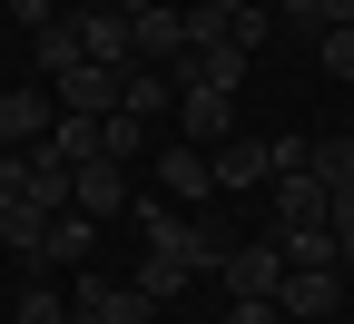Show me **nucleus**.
I'll return each instance as SVG.
<instances>
[{
    "instance_id": "nucleus-1",
    "label": "nucleus",
    "mask_w": 354,
    "mask_h": 324,
    "mask_svg": "<svg viewBox=\"0 0 354 324\" xmlns=\"http://www.w3.org/2000/svg\"><path fill=\"white\" fill-rule=\"evenodd\" d=\"M50 128H59V88H0V148L10 158H30Z\"/></svg>"
},
{
    "instance_id": "nucleus-2",
    "label": "nucleus",
    "mask_w": 354,
    "mask_h": 324,
    "mask_svg": "<svg viewBox=\"0 0 354 324\" xmlns=\"http://www.w3.org/2000/svg\"><path fill=\"white\" fill-rule=\"evenodd\" d=\"M128 39H138V69H177L187 59V10H177V0H148L138 20H128Z\"/></svg>"
},
{
    "instance_id": "nucleus-3",
    "label": "nucleus",
    "mask_w": 354,
    "mask_h": 324,
    "mask_svg": "<svg viewBox=\"0 0 354 324\" xmlns=\"http://www.w3.org/2000/svg\"><path fill=\"white\" fill-rule=\"evenodd\" d=\"M276 187V236H295V226H325V207H335V187L315 167H286V177H266Z\"/></svg>"
},
{
    "instance_id": "nucleus-4",
    "label": "nucleus",
    "mask_w": 354,
    "mask_h": 324,
    "mask_svg": "<svg viewBox=\"0 0 354 324\" xmlns=\"http://www.w3.org/2000/svg\"><path fill=\"white\" fill-rule=\"evenodd\" d=\"M128 207V167H109V158H88V167H69V216H88V226H109Z\"/></svg>"
},
{
    "instance_id": "nucleus-5",
    "label": "nucleus",
    "mask_w": 354,
    "mask_h": 324,
    "mask_svg": "<svg viewBox=\"0 0 354 324\" xmlns=\"http://www.w3.org/2000/svg\"><path fill=\"white\" fill-rule=\"evenodd\" d=\"M30 59H39V79H50V88H59L69 69H88V10H59L50 30L30 39Z\"/></svg>"
},
{
    "instance_id": "nucleus-6",
    "label": "nucleus",
    "mask_w": 354,
    "mask_h": 324,
    "mask_svg": "<svg viewBox=\"0 0 354 324\" xmlns=\"http://www.w3.org/2000/svg\"><path fill=\"white\" fill-rule=\"evenodd\" d=\"M177 137H187V148L236 137V99H227V88H177Z\"/></svg>"
},
{
    "instance_id": "nucleus-7",
    "label": "nucleus",
    "mask_w": 354,
    "mask_h": 324,
    "mask_svg": "<svg viewBox=\"0 0 354 324\" xmlns=\"http://www.w3.org/2000/svg\"><path fill=\"white\" fill-rule=\"evenodd\" d=\"M216 275H227V295H266V305H276V285H286V256H276V246H246V236H236Z\"/></svg>"
},
{
    "instance_id": "nucleus-8",
    "label": "nucleus",
    "mask_w": 354,
    "mask_h": 324,
    "mask_svg": "<svg viewBox=\"0 0 354 324\" xmlns=\"http://www.w3.org/2000/svg\"><path fill=\"white\" fill-rule=\"evenodd\" d=\"M276 314H286V324H315V314H335V265H286Z\"/></svg>"
},
{
    "instance_id": "nucleus-9",
    "label": "nucleus",
    "mask_w": 354,
    "mask_h": 324,
    "mask_svg": "<svg viewBox=\"0 0 354 324\" xmlns=\"http://www.w3.org/2000/svg\"><path fill=\"white\" fill-rule=\"evenodd\" d=\"M79 324H158V305L138 285H99V275H79Z\"/></svg>"
},
{
    "instance_id": "nucleus-10",
    "label": "nucleus",
    "mask_w": 354,
    "mask_h": 324,
    "mask_svg": "<svg viewBox=\"0 0 354 324\" xmlns=\"http://www.w3.org/2000/svg\"><path fill=\"white\" fill-rule=\"evenodd\" d=\"M207 177H216V187H266L276 158H266V137H216V148H207Z\"/></svg>"
},
{
    "instance_id": "nucleus-11",
    "label": "nucleus",
    "mask_w": 354,
    "mask_h": 324,
    "mask_svg": "<svg viewBox=\"0 0 354 324\" xmlns=\"http://www.w3.org/2000/svg\"><path fill=\"white\" fill-rule=\"evenodd\" d=\"M59 108H69V118H118V69H99V59L69 69V79H59Z\"/></svg>"
},
{
    "instance_id": "nucleus-12",
    "label": "nucleus",
    "mask_w": 354,
    "mask_h": 324,
    "mask_svg": "<svg viewBox=\"0 0 354 324\" xmlns=\"http://www.w3.org/2000/svg\"><path fill=\"white\" fill-rule=\"evenodd\" d=\"M158 177H167L177 207H197V197L216 187V177H207V148H187V137H167V148H158Z\"/></svg>"
},
{
    "instance_id": "nucleus-13",
    "label": "nucleus",
    "mask_w": 354,
    "mask_h": 324,
    "mask_svg": "<svg viewBox=\"0 0 354 324\" xmlns=\"http://www.w3.org/2000/svg\"><path fill=\"white\" fill-rule=\"evenodd\" d=\"M0 246L20 256V275L50 265V216H30V207H0Z\"/></svg>"
},
{
    "instance_id": "nucleus-14",
    "label": "nucleus",
    "mask_w": 354,
    "mask_h": 324,
    "mask_svg": "<svg viewBox=\"0 0 354 324\" xmlns=\"http://www.w3.org/2000/svg\"><path fill=\"white\" fill-rule=\"evenodd\" d=\"M88 59H99V69H138V39H128L118 10H88Z\"/></svg>"
},
{
    "instance_id": "nucleus-15",
    "label": "nucleus",
    "mask_w": 354,
    "mask_h": 324,
    "mask_svg": "<svg viewBox=\"0 0 354 324\" xmlns=\"http://www.w3.org/2000/svg\"><path fill=\"white\" fill-rule=\"evenodd\" d=\"M99 158H109V167H138V158H148V118H128V108L99 118Z\"/></svg>"
},
{
    "instance_id": "nucleus-16",
    "label": "nucleus",
    "mask_w": 354,
    "mask_h": 324,
    "mask_svg": "<svg viewBox=\"0 0 354 324\" xmlns=\"http://www.w3.org/2000/svg\"><path fill=\"white\" fill-rule=\"evenodd\" d=\"M50 148H59L69 167H88V158H99V118H69V108H59V128H50Z\"/></svg>"
},
{
    "instance_id": "nucleus-17",
    "label": "nucleus",
    "mask_w": 354,
    "mask_h": 324,
    "mask_svg": "<svg viewBox=\"0 0 354 324\" xmlns=\"http://www.w3.org/2000/svg\"><path fill=\"white\" fill-rule=\"evenodd\" d=\"M276 256L286 265H335V236H325V226H295V236H276ZM344 275V265H335Z\"/></svg>"
},
{
    "instance_id": "nucleus-18",
    "label": "nucleus",
    "mask_w": 354,
    "mask_h": 324,
    "mask_svg": "<svg viewBox=\"0 0 354 324\" xmlns=\"http://www.w3.org/2000/svg\"><path fill=\"white\" fill-rule=\"evenodd\" d=\"M88 246H99V226H88V216H59V226H50V265H79Z\"/></svg>"
},
{
    "instance_id": "nucleus-19",
    "label": "nucleus",
    "mask_w": 354,
    "mask_h": 324,
    "mask_svg": "<svg viewBox=\"0 0 354 324\" xmlns=\"http://www.w3.org/2000/svg\"><path fill=\"white\" fill-rule=\"evenodd\" d=\"M315 177H325V187H354V137H344V128L315 137Z\"/></svg>"
},
{
    "instance_id": "nucleus-20",
    "label": "nucleus",
    "mask_w": 354,
    "mask_h": 324,
    "mask_svg": "<svg viewBox=\"0 0 354 324\" xmlns=\"http://www.w3.org/2000/svg\"><path fill=\"white\" fill-rule=\"evenodd\" d=\"M325 236H335V265H354V187H335V207H325Z\"/></svg>"
},
{
    "instance_id": "nucleus-21",
    "label": "nucleus",
    "mask_w": 354,
    "mask_h": 324,
    "mask_svg": "<svg viewBox=\"0 0 354 324\" xmlns=\"http://www.w3.org/2000/svg\"><path fill=\"white\" fill-rule=\"evenodd\" d=\"M10 324H69V305H59V295H50V285H30V295H20V314H10Z\"/></svg>"
},
{
    "instance_id": "nucleus-22",
    "label": "nucleus",
    "mask_w": 354,
    "mask_h": 324,
    "mask_svg": "<svg viewBox=\"0 0 354 324\" xmlns=\"http://www.w3.org/2000/svg\"><path fill=\"white\" fill-rule=\"evenodd\" d=\"M315 59H325L335 79H354V30H315Z\"/></svg>"
},
{
    "instance_id": "nucleus-23",
    "label": "nucleus",
    "mask_w": 354,
    "mask_h": 324,
    "mask_svg": "<svg viewBox=\"0 0 354 324\" xmlns=\"http://www.w3.org/2000/svg\"><path fill=\"white\" fill-rule=\"evenodd\" d=\"M216 39H227V10H207V0H197V10H187V50H216Z\"/></svg>"
},
{
    "instance_id": "nucleus-24",
    "label": "nucleus",
    "mask_w": 354,
    "mask_h": 324,
    "mask_svg": "<svg viewBox=\"0 0 354 324\" xmlns=\"http://www.w3.org/2000/svg\"><path fill=\"white\" fill-rule=\"evenodd\" d=\"M0 10H10V20H20V30L39 39V30H50V20H59V0H0Z\"/></svg>"
},
{
    "instance_id": "nucleus-25",
    "label": "nucleus",
    "mask_w": 354,
    "mask_h": 324,
    "mask_svg": "<svg viewBox=\"0 0 354 324\" xmlns=\"http://www.w3.org/2000/svg\"><path fill=\"white\" fill-rule=\"evenodd\" d=\"M276 20H295V30H325V0H266Z\"/></svg>"
},
{
    "instance_id": "nucleus-26",
    "label": "nucleus",
    "mask_w": 354,
    "mask_h": 324,
    "mask_svg": "<svg viewBox=\"0 0 354 324\" xmlns=\"http://www.w3.org/2000/svg\"><path fill=\"white\" fill-rule=\"evenodd\" d=\"M227 324H286V314L266 305V295H236V305H227Z\"/></svg>"
},
{
    "instance_id": "nucleus-27",
    "label": "nucleus",
    "mask_w": 354,
    "mask_h": 324,
    "mask_svg": "<svg viewBox=\"0 0 354 324\" xmlns=\"http://www.w3.org/2000/svg\"><path fill=\"white\" fill-rule=\"evenodd\" d=\"M20 187H30V167H20L10 148H0V207H20Z\"/></svg>"
},
{
    "instance_id": "nucleus-28",
    "label": "nucleus",
    "mask_w": 354,
    "mask_h": 324,
    "mask_svg": "<svg viewBox=\"0 0 354 324\" xmlns=\"http://www.w3.org/2000/svg\"><path fill=\"white\" fill-rule=\"evenodd\" d=\"M325 30H354V0H325Z\"/></svg>"
},
{
    "instance_id": "nucleus-29",
    "label": "nucleus",
    "mask_w": 354,
    "mask_h": 324,
    "mask_svg": "<svg viewBox=\"0 0 354 324\" xmlns=\"http://www.w3.org/2000/svg\"><path fill=\"white\" fill-rule=\"evenodd\" d=\"M207 10H227V20H236V10H266V0H207Z\"/></svg>"
},
{
    "instance_id": "nucleus-30",
    "label": "nucleus",
    "mask_w": 354,
    "mask_h": 324,
    "mask_svg": "<svg viewBox=\"0 0 354 324\" xmlns=\"http://www.w3.org/2000/svg\"><path fill=\"white\" fill-rule=\"evenodd\" d=\"M109 10H118V20H138V10H148V0H109Z\"/></svg>"
}]
</instances>
